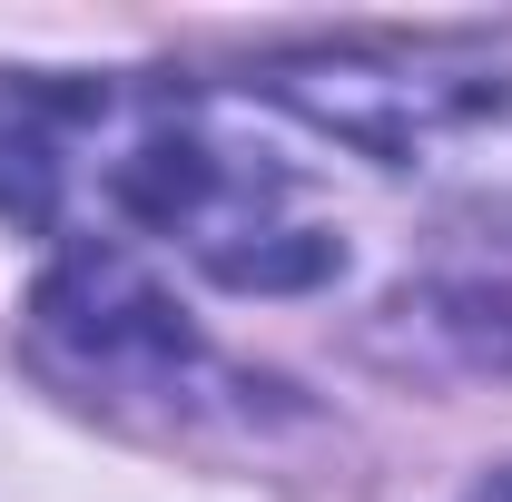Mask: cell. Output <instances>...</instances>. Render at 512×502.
I'll list each match as a JSON object with an SVG mask.
<instances>
[{
  "label": "cell",
  "instance_id": "cell-4",
  "mask_svg": "<svg viewBox=\"0 0 512 502\" xmlns=\"http://www.w3.org/2000/svg\"><path fill=\"white\" fill-rule=\"evenodd\" d=\"M463 502H512V473H493V483H473Z\"/></svg>",
  "mask_w": 512,
  "mask_h": 502
},
{
  "label": "cell",
  "instance_id": "cell-1",
  "mask_svg": "<svg viewBox=\"0 0 512 502\" xmlns=\"http://www.w3.org/2000/svg\"><path fill=\"white\" fill-rule=\"evenodd\" d=\"M0 217L69 247H168L237 296H306L345 217L266 128L148 69H0Z\"/></svg>",
  "mask_w": 512,
  "mask_h": 502
},
{
  "label": "cell",
  "instance_id": "cell-3",
  "mask_svg": "<svg viewBox=\"0 0 512 502\" xmlns=\"http://www.w3.org/2000/svg\"><path fill=\"white\" fill-rule=\"evenodd\" d=\"M20 345L69 404H89L109 424H148V434L256 424V404L276 394V384L237 375L138 256H109V247H69L30 286Z\"/></svg>",
  "mask_w": 512,
  "mask_h": 502
},
{
  "label": "cell",
  "instance_id": "cell-2",
  "mask_svg": "<svg viewBox=\"0 0 512 502\" xmlns=\"http://www.w3.org/2000/svg\"><path fill=\"white\" fill-rule=\"evenodd\" d=\"M256 89L394 178L512 197V40H316Z\"/></svg>",
  "mask_w": 512,
  "mask_h": 502
}]
</instances>
